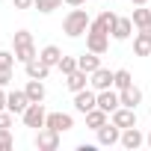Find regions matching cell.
I'll return each instance as SVG.
<instances>
[{
	"instance_id": "33",
	"label": "cell",
	"mask_w": 151,
	"mask_h": 151,
	"mask_svg": "<svg viewBox=\"0 0 151 151\" xmlns=\"http://www.w3.org/2000/svg\"><path fill=\"white\" fill-rule=\"evenodd\" d=\"M36 6V0H15V9H30Z\"/></svg>"
},
{
	"instance_id": "31",
	"label": "cell",
	"mask_w": 151,
	"mask_h": 151,
	"mask_svg": "<svg viewBox=\"0 0 151 151\" xmlns=\"http://www.w3.org/2000/svg\"><path fill=\"white\" fill-rule=\"evenodd\" d=\"M12 116H15V113H9V110H0V127H12Z\"/></svg>"
},
{
	"instance_id": "8",
	"label": "cell",
	"mask_w": 151,
	"mask_h": 151,
	"mask_svg": "<svg viewBox=\"0 0 151 151\" xmlns=\"http://www.w3.org/2000/svg\"><path fill=\"white\" fill-rule=\"evenodd\" d=\"M98 142H101V145H116V142H122V127L113 124V122H107L104 127H98Z\"/></svg>"
},
{
	"instance_id": "29",
	"label": "cell",
	"mask_w": 151,
	"mask_h": 151,
	"mask_svg": "<svg viewBox=\"0 0 151 151\" xmlns=\"http://www.w3.org/2000/svg\"><path fill=\"white\" fill-rule=\"evenodd\" d=\"M15 142H12V133H9V127H0V151H9Z\"/></svg>"
},
{
	"instance_id": "19",
	"label": "cell",
	"mask_w": 151,
	"mask_h": 151,
	"mask_svg": "<svg viewBox=\"0 0 151 151\" xmlns=\"http://www.w3.org/2000/svg\"><path fill=\"white\" fill-rule=\"evenodd\" d=\"M130 33H133V18H119L113 27V39L124 42V39H130Z\"/></svg>"
},
{
	"instance_id": "21",
	"label": "cell",
	"mask_w": 151,
	"mask_h": 151,
	"mask_svg": "<svg viewBox=\"0 0 151 151\" xmlns=\"http://www.w3.org/2000/svg\"><path fill=\"white\" fill-rule=\"evenodd\" d=\"M24 92H27V98H30L33 104H42V101H45V83H42V80H30V83L24 86Z\"/></svg>"
},
{
	"instance_id": "24",
	"label": "cell",
	"mask_w": 151,
	"mask_h": 151,
	"mask_svg": "<svg viewBox=\"0 0 151 151\" xmlns=\"http://www.w3.org/2000/svg\"><path fill=\"white\" fill-rule=\"evenodd\" d=\"M145 24H151V9L136 6L133 9V27H145Z\"/></svg>"
},
{
	"instance_id": "14",
	"label": "cell",
	"mask_w": 151,
	"mask_h": 151,
	"mask_svg": "<svg viewBox=\"0 0 151 151\" xmlns=\"http://www.w3.org/2000/svg\"><path fill=\"white\" fill-rule=\"evenodd\" d=\"M142 142H145V136L139 133V127H136V124H133V127H124V130H122V145H124L127 151H136V148H139Z\"/></svg>"
},
{
	"instance_id": "13",
	"label": "cell",
	"mask_w": 151,
	"mask_h": 151,
	"mask_svg": "<svg viewBox=\"0 0 151 151\" xmlns=\"http://www.w3.org/2000/svg\"><path fill=\"white\" fill-rule=\"evenodd\" d=\"M113 124H119L122 130L124 127H133L136 124V110H130V107H119L116 113H113V119H110Z\"/></svg>"
},
{
	"instance_id": "7",
	"label": "cell",
	"mask_w": 151,
	"mask_h": 151,
	"mask_svg": "<svg viewBox=\"0 0 151 151\" xmlns=\"http://www.w3.org/2000/svg\"><path fill=\"white\" fill-rule=\"evenodd\" d=\"M45 127H53V130L65 133V130H71V127H74V119H71L68 113H47V119H45Z\"/></svg>"
},
{
	"instance_id": "22",
	"label": "cell",
	"mask_w": 151,
	"mask_h": 151,
	"mask_svg": "<svg viewBox=\"0 0 151 151\" xmlns=\"http://www.w3.org/2000/svg\"><path fill=\"white\" fill-rule=\"evenodd\" d=\"M133 53H136V56H148V53H151V39L139 33V36L133 39Z\"/></svg>"
},
{
	"instance_id": "18",
	"label": "cell",
	"mask_w": 151,
	"mask_h": 151,
	"mask_svg": "<svg viewBox=\"0 0 151 151\" xmlns=\"http://www.w3.org/2000/svg\"><path fill=\"white\" fill-rule=\"evenodd\" d=\"M107 122H110V113H107V110H101V107H95V110H89V113H86V127H92V130L104 127Z\"/></svg>"
},
{
	"instance_id": "5",
	"label": "cell",
	"mask_w": 151,
	"mask_h": 151,
	"mask_svg": "<svg viewBox=\"0 0 151 151\" xmlns=\"http://www.w3.org/2000/svg\"><path fill=\"white\" fill-rule=\"evenodd\" d=\"M21 116H24V124H27V127H36V130H39V127H45V119H47V113H45V107H42V104H30Z\"/></svg>"
},
{
	"instance_id": "20",
	"label": "cell",
	"mask_w": 151,
	"mask_h": 151,
	"mask_svg": "<svg viewBox=\"0 0 151 151\" xmlns=\"http://www.w3.org/2000/svg\"><path fill=\"white\" fill-rule=\"evenodd\" d=\"M39 59H42L45 65H50V68H56V65H59V59H62V50H59L56 45H47V47H42V53H39Z\"/></svg>"
},
{
	"instance_id": "11",
	"label": "cell",
	"mask_w": 151,
	"mask_h": 151,
	"mask_svg": "<svg viewBox=\"0 0 151 151\" xmlns=\"http://www.w3.org/2000/svg\"><path fill=\"white\" fill-rule=\"evenodd\" d=\"M116 21H119V15L107 9V12H101V15H98V18H95L89 27H92V30H101V33H110V36H113V27H116Z\"/></svg>"
},
{
	"instance_id": "37",
	"label": "cell",
	"mask_w": 151,
	"mask_h": 151,
	"mask_svg": "<svg viewBox=\"0 0 151 151\" xmlns=\"http://www.w3.org/2000/svg\"><path fill=\"white\" fill-rule=\"evenodd\" d=\"M130 3H133V6H145V3H148V0H130Z\"/></svg>"
},
{
	"instance_id": "10",
	"label": "cell",
	"mask_w": 151,
	"mask_h": 151,
	"mask_svg": "<svg viewBox=\"0 0 151 151\" xmlns=\"http://www.w3.org/2000/svg\"><path fill=\"white\" fill-rule=\"evenodd\" d=\"M98 107H101V110H107V113L113 116V113L122 107L119 92H113V89H101V92H98Z\"/></svg>"
},
{
	"instance_id": "6",
	"label": "cell",
	"mask_w": 151,
	"mask_h": 151,
	"mask_svg": "<svg viewBox=\"0 0 151 151\" xmlns=\"http://www.w3.org/2000/svg\"><path fill=\"white\" fill-rule=\"evenodd\" d=\"M113 77H116V71H110V68H98V71H92L89 74V83H92V89L95 92H101V89H113Z\"/></svg>"
},
{
	"instance_id": "35",
	"label": "cell",
	"mask_w": 151,
	"mask_h": 151,
	"mask_svg": "<svg viewBox=\"0 0 151 151\" xmlns=\"http://www.w3.org/2000/svg\"><path fill=\"white\" fill-rule=\"evenodd\" d=\"M139 33H142V36H148V39H151V24H145V27H139Z\"/></svg>"
},
{
	"instance_id": "12",
	"label": "cell",
	"mask_w": 151,
	"mask_h": 151,
	"mask_svg": "<svg viewBox=\"0 0 151 151\" xmlns=\"http://www.w3.org/2000/svg\"><path fill=\"white\" fill-rule=\"evenodd\" d=\"M30 104H33V101L27 98V92H9V95H6V110H9V113H24Z\"/></svg>"
},
{
	"instance_id": "30",
	"label": "cell",
	"mask_w": 151,
	"mask_h": 151,
	"mask_svg": "<svg viewBox=\"0 0 151 151\" xmlns=\"http://www.w3.org/2000/svg\"><path fill=\"white\" fill-rule=\"evenodd\" d=\"M15 53H9V50H0V68H12L15 65Z\"/></svg>"
},
{
	"instance_id": "1",
	"label": "cell",
	"mask_w": 151,
	"mask_h": 151,
	"mask_svg": "<svg viewBox=\"0 0 151 151\" xmlns=\"http://www.w3.org/2000/svg\"><path fill=\"white\" fill-rule=\"evenodd\" d=\"M89 24H92L89 12H86V9H80V6H74V9L65 15V21H62V33H65V36H71V39H77V36H83V33L89 30Z\"/></svg>"
},
{
	"instance_id": "38",
	"label": "cell",
	"mask_w": 151,
	"mask_h": 151,
	"mask_svg": "<svg viewBox=\"0 0 151 151\" xmlns=\"http://www.w3.org/2000/svg\"><path fill=\"white\" fill-rule=\"evenodd\" d=\"M145 142H148V145H151V130H148V136H145Z\"/></svg>"
},
{
	"instance_id": "3",
	"label": "cell",
	"mask_w": 151,
	"mask_h": 151,
	"mask_svg": "<svg viewBox=\"0 0 151 151\" xmlns=\"http://www.w3.org/2000/svg\"><path fill=\"white\" fill-rule=\"evenodd\" d=\"M98 107V92L95 89H80V92H74V110L77 113H89V110H95Z\"/></svg>"
},
{
	"instance_id": "27",
	"label": "cell",
	"mask_w": 151,
	"mask_h": 151,
	"mask_svg": "<svg viewBox=\"0 0 151 151\" xmlns=\"http://www.w3.org/2000/svg\"><path fill=\"white\" fill-rule=\"evenodd\" d=\"M62 3H65V0H36V9L47 15V12H53V9H59Z\"/></svg>"
},
{
	"instance_id": "17",
	"label": "cell",
	"mask_w": 151,
	"mask_h": 151,
	"mask_svg": "<svg viewBox=\"0 0 151 151\" xmlns=\"http://www.w3.org/2000/svg\"><path fill=\"white\" fill-rule=\"evenodd\" d=\"M77 68L80 71H86V74H92V71H98L101 68V53H83V56H77Z\"/></svg>"
},
{
	"instance_id": "34",
	"label": "cell",
	"mask_w": 151,
	"mask_h": 151,
	"mask_svg": "<svg viewBox=\"0 0 151 151\" xmlns=\"http://www.w3.org/2000/svg\"><path fill=\"white\" fill-rule=\"evenodd\" d=\"M0 110H6V92H3V86H0Z\"/></svg>"
},
{
	"instance_id": "16",
	"label": "cell",
	"mask_w": 151,
	"mask_h": 151,
	"mask_svg": "<svg viewBox=\"0 0 151 151\" xmlns=\"http://www.w3.org/2000/svg\"><path fill=\"white\" fill-rule=\"evenodd\" d=\"M65 86L71 89V92H80V89H86L89 86V74L86 71H71V74H65Z\"/></svg>"
},
{
	"instance_id": "32",
	"label": "cell",
	"mask_w": 151,
	"mask_h": 151,
	"mask_svg": "<svg viewBox=\"0 0 151 151\" xmlns=\"http://www.w3.org/2000/svg\"><path fill=\"white\" fill-rule=\"evenodd\" d=\"M12 80V68H0V86H6Z\"/></svg>"
},
{
	"instance_id": "25",
	"label": "cell",
	"mask_w": 151,
	"mask_h": 151,
	"mask_svg": "<svg viewBox=\"0 0 151 151\" xmlns=\"http://www.w3.org/2000/svg\"><path fill=\"white\" fill-rule=\"evenodd\" d=\"M15 56H18V62H30L39 53H36V45H24V47H15Z\"/></svg>"
},
{
	"instance_id": "28",
	"label": "cell",
	"mask_w": 151,
	"mask_h": 151,
	"mask_svg": "<svg viewBox=\"0 0 151 151\" xmlns=\"http://www.w3.org/2000/svg\"><path fill=\"white\" fill-rule=\"evenodd\" d=\"M56 68H59L62 74H71V71H77V56H62Z\"/></svg>"
},
{
	"instance_id": "2",
	"label": "cell",
	"mask_w": 151,
	"mask_h": 151,
	"mask_svg": "<svg viewBox=\"0 0 151 151\" xmlns=\"http://www.w3.org/2000/svg\"><path fill=\"white\" fill-rule=\"evenodd\" d=\"M36 148H39V151H56V148H59V130H53V127H39V133H36Z\"/></svg>"
},
{
	"instance_id": "9",
	"label": "cell",
	"mask_w": 151,
	"mask_h": 151,
	"mask_svg": "<svg viewBox=\"0 0 151 151\" xmlns=\"http://www.w3.org/2000/svg\"><path fill=\"white\" fill-rule=\"evenodd\" d=\"M24 71H27V77H30V80H47V74H50V65H45V62L36 56V59L24 62Z\"/></svg>"
},
{
	"instance_id": "4",
	"label": "cell",
	"mask_w": 151,
	"mask_h": 151,
	"mask_svg": "<svg viewBox=\"0 0 151 151\" xmlns=\"http://www.w3.org/2000/svg\"><path fill=\"white\" fill-rule=\"evenodd\" d=\"M86 47L92 50V53H107V47H110V33H101V30H86Z\"/></svg>"
},
{
	"instance_id": "26",
	"label": "cell",
	"mask_w": 151,
	"mask_h": 151,
	"mask_svg": "<svg viewBox=\"0 0 151 151\" xmlns=\"http://www.w3.org/2000/svg\"><path fill=\"white\" fill-rule=\"evenodd\" d=\"M12 45H15V47H24V45H33V33H30V30H18V33L12 36Z\"/></svg>"
},
{
	"instance_id": "15",
	"label": "cell",
	"mask_w": 151,
	"mask_h": 151,
	"mask_svg": "<svg viewBox=\"0 0 151 151\" xmlns=\"http://www.w3.org/2000/svg\"><path fill=\"white\" fill-rule=\"evenodd\" d=\"M119 101H122V107H130V110H136V107L142 104V92H139V89L130 83L127 89H122V92H119Z\"/></svg>"
},
{
	"instance_id": "23",
	"label": "cell",
	"mask_w": 151,
	"mask_h": 151,
	"mask_svg": "<svg viewBox=\"0 0 151 151\" xmlns=\"http://www.w3.org/2000/svg\"><path fill=\"white\" fill-rule=\"evenodd\" d=\"M130 83H133V77H130V71H127V68H119V71H116V77H113V86H116V89L122 92V89H127Z\"/></svg>"
},
{
	"instance_id": "36",
	"label": "cell",
	"mask_w": 151,
	"mask_h": 151,
	"mask_svg": "<svg viewBox=\"0 0 151 151\" xmlns=\"http://www.w3.org/2000/svg\"><path fill=\"white\" fill-rule=\"evenodd\" d=\"M65 3H68V6H83L86 0H65Z\"/></svg>"
}]
</instances>
